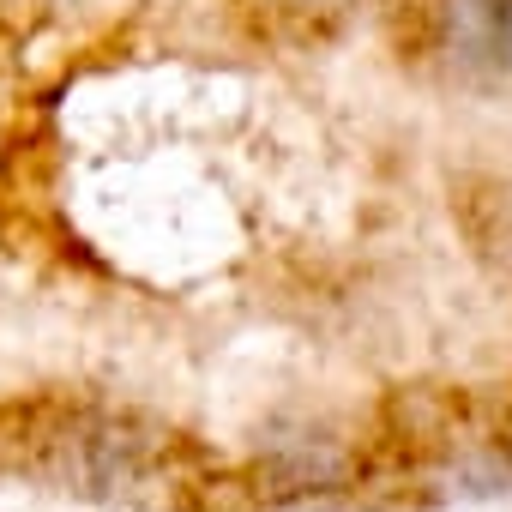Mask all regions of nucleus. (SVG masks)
<instances>
[{"label":"nucleus","instance_id":"1","mask_svg":"<svg viewBox=\"0 0 512 512\" xmlns=\"http://www.w3.org/2000/svg\"><path fill=\"white\" fill-rule=\"evenodd\" d=\"M446 37L464 67H512V0H452Z\"/></svg>","mask_w":512,"mask_h":512},{"label":"nucleus","instance_id":"2","mask_svg":"<svg viewBox=\"0 0 512 512\" xmlns=\"http://www.w3.org/2000/svg\"><path fill=\"white\" fill-rule=\"evenodd\" d=\"M308 7H320V0H308Z\"/></svg>","mask_w":512,"mask_h":512}]
</instances>
